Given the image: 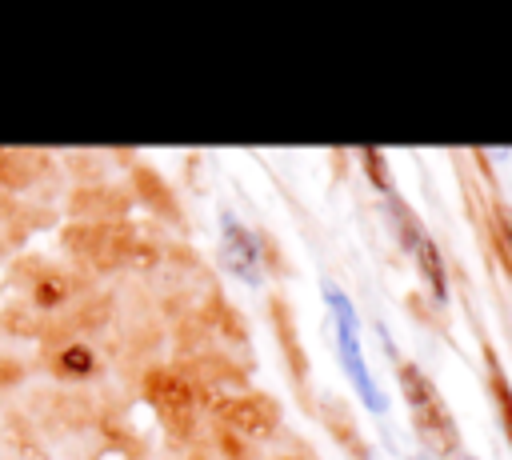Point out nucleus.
Returning a JSON list of instances; mask_svg holds the SVG:
<instances>
[{
	"label": "nucleus",
	"instance_id": "f257e3e1",
	"mask_svg": "<svg viewBox=\"0 0 512 460\" xmlns=\"http://www.w3.org/2000/svg\"><path fill=\"white\" fill-rule=\"evenodd\" d=\"M400 372V384H404V396H408V408L416 416V432L424 436V444L444 456V460H460V436H456V424L440 400V392L432 388V380L416 368V364H396Z\"/></svg>",
	"mask_w": 512,
	"mask_h": 460
},
{
	"label": "nucleus",
	"instance_id": "f03ea898",
	"mask_svg": "<svg viewBox=\"0 0 512 460\" xmlns=\"http://www.w3.org/2000/svg\"><path fill=\"white\" fill-rule=\"evenodd\" d=\"M324 304H328V312H332V324H336V352H340V364H344L352 388L360 392V400H364L372 412H384L388 400H384V392L376 388V376L368 372V360H364V348H360V320H356L352 300H348L332 280H324Z\"/></svg>",
	"mask_w": 512,
	"mask_h": 460
},
{
	"label": "nucleus",
	"instance_id": "7ed1b4c3",
	"mask_svg": "<svg viewBox=\"0 0 512 460\" xmlns=\"http://www.w3.org/2000/svg\"><path fill=\"white\" fill-rule=\"evenodd\" d=\"M220 252H224L228 268H232L240 280L260 284V240H256L244 224H236L232 216H224V244H220Z\"/></svg>",
	"mask_w": 512,
	"mask_h": 460
},
{
	"label": "nucleus",
	"instance_id": "20e7f679",
	"mask_svg": "<svg viewBox=\"0 0 512 460\" xmlns=\"http://www.w3.org/2000/svg\"><path fill=\"white\" fill-rule=\"evenodd\" d=\"M408 244L416 248V256H420V268H424V276L432 280V292H436V300H444V268H440V252H436V244L420 232V224L416 220H408Z\"/></svg>",
	"mask_w": 512,
	"mask_h": 460
},
{
	"label": "nucleus",
	"instance_id": "39448f33",
	"mask_svg": "<svg viewBox=\"0 0 512 460\" xmlns=\"http://www.w3.org/2000/svg\"><path fill=\"white\" fill-rule=\"evenodd\" d=\"M60 372H68V376L92 372V352H88L84 344H68V348L60 352Z\"/></svg>",
	"mask_w": 512,
	"mask_h": 460
},
{
	"label": "nucleus",
	"instance_id": "423d86ee",
	"mask_svg": "<svg viewBox=\"0 0 512 460\" xmlns=\"http://www.w3.org/2000/svg\"><path fill=\"white\" fill-rule=\"evenodd\" d=\"M492 384H496V396H500V408H504V428H508V436H512V392H508L500 368H492Z\"/></svg>",
	"mask_w": 512,
	"mask_h": 460
},
{
	"label": "nucleus",
	"instance_id": "0eeeda50",
	"mask_svg": "<svg viewBox=\"0 0 512 460\" xmlns=\"http://www.w3.org/2000/svg\"><path fill=\"white\" fill-rule=\"evenodd\" d=\"M364 168L376 176V184L388 192V176H384V164H380V152H364Z\"/></svg>",
	"mask_w": 512,
	"mask_h": 460
},
{
	"label": "nucleus",
	"instance_id": "6e6552de",
	"mask_svg": "<svg viewBox=\"0 0 512 460\" xmlns=\"http://www.w3.org/2000/svg\"><path fill=\"white\" fill-rule=\"evenodd\" d=\"M508 240H512V224H508Z\"/></svg>",
	"mask_w": 512,
	"mask_h": 460
}]
</instances>
